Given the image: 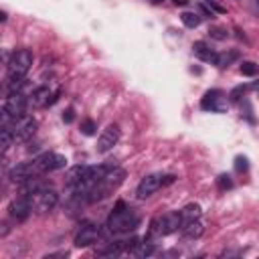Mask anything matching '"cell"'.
<instances>
[{"mask_svg": "<svg viewBox=\"0 0 259 259\" xmlns=\"http://www.w3.org/2000/svg\"><path fill=\"white\" fill-rule=\"evenodd\" d=\"M138 225H140V214L134 208L125 206L123 202H117L113 212L107 217V229H109V233H115V235L130 233Z\"/></svg>", "mask_w": 259, "mask_h": 259, "instance_id": "6da1fadb", "label": "cell"}, {"mask_svg": "<svg viewBox=\"0 0 259 259\" xmlns=\"http://www.w3.org/2000/svg\"><path fill=\"white\" fill-rule=\"evenodd\" d=\"M123 178H125V170H121V168H117V166H111V168L107 170V174L91 188V192H89V196H87V202H97V200L109 196V192L115 190V188L123 182Z\"/></svg>", "mask_w": 259, "mask_h": 259, "instance_id": "7a4b0ae2", "label": "cell"}, {"mask_svg": "<svg viewBox=\"0 0 259 259\" xmlns=\"http://www.w3.org/2000/svg\"><path fill=\"white\" fill-rule=\"evenodd\" d=\"M178 229H182V214H180V210L178 212L170 210V212H164L162 217H156L150 223V237H154V235H160V237L162 235H170V233H174Z\"/></svg>", "mask_w": 259, "mask_h": 259, "instance_id": "3957f363", "label": "cell"}, {"mask_svg": "<svg viewBox=\"0 0 259 259\" xmlns=\"http://www.w3.org/2000/svg\"><path fill=\"white\" fill-rule=\"evenodd\" d=\"M6 65H8V79H24V75L32 67V53L28 49H18L12 53Z\"/></svg>", "mask_w": 259, "mask_h": 259, "instance_id": "277c9868", "label": "cell"}, {"mask_svg": "<svg viewBox=\"0 0 259 259\" xmlns=\"http://www.w3.org/2000/svg\"><path fill=\"white\" fill-rule=\"evenodd\" d=\"M30 164H32L34 174L40 176V174H45V172H53V170L65 168V166H67V158L61 156V154H55V152H45V154H40L38 158L30 160Z\"/></svg>", "mask_w": 259, "mask_h": 259, "instance_id": "5b68a950", "label": "cell"}, {"mask_svg": "<svg viewBox=\"0 0 259 259\" xmlns=\"http://www.w3.org/2000/svg\"><path fill=\"white\" fill-rule=\"evenodd\" d=\"M30 200H32V210H36L38 214H45V212H51L57 202H59V194L53 190V188H47V186H40L38 190H34L30 194Z\"/></svg>", "mask_w": 259, "mask_h": 259, "instance_id": "8992f818", "label": "cell"}, {"mask_svg": "<svg viewBox=\"0 0 259 259\" xmlns=\"http://www.w3.org/2000/svg\"><path fill=\"white\" fill-rule=\"evenodd\" d=\"M200 107L206 109V111H214V113H225L229 103H227V95L221 91V89H210L204 93L202 101H200Z\"/></svg>", "mask_w": 259, "mask_h": 259, "instance_id": "52a82bcc", "label": "cell"}, {"mask_svg": "<svg viewBox=\"0 0 259 259\" xmlns=\"http://www.w3.org/2000/svg\"><path fill=\"white\" fill-rule=\"evenodd\" d=\"M26 105H28L26 95H24V93H20V91H12V93L6 97L2 111H6L12 119H18V117H22V115H24Z\"/></svg>", "mask_w": 259, "mask_h": 259, "instance_id": "ba28073f", "label": "cell"}, {"mask_svg": "<svg viewBox=\"0 0 259 259\" xmlns=\"http://www.w3.org/2000/svg\"><path fill=\"white\" fill-rule=\"evenodd\" d=\"M162 174H148V176H144L142 180H140V184H138V190H136V196L140 198V200H144V198H150L156 190H160V186H164L162 184Z\"/></svg>", "mask_w": 259, "mask_h": 259, "instance_id": "9c48e42d", "label": "cell"}, {"mask_svg": "<svg viewBox=\"0 0 259 259\" xmlns=\"http://www.w3.org/2000/svg\"><path fill=\"white\" fill-rule=\"evenodd\" d=\"M12 132H14V138H16L18 142H26V140L32 138V134L36 132V119L30 117V115H22V117L14 119Z\"/></svg>", "mask_w": 259, "mask_h": 259, "instance_id": "30bf717a", "label": "cell"}, {"mask_svg": "<svg viewBox=\"0 0 259 259\" xmlns=\"http://www.w3.org/2000/svg\"><path fill=\"white\" fill-rule=\"evenodd\" d=\"M10 217L14 219V221H24V219H28V214L32 212V200H30V194H20L16 200H12L10 202Z\"/></svg>", "mask_w": 259, "mask_h": 259, "instance_id": "8fae6325", "label": "cell"}, {"mask_svg": "<svg viewBox=\"0 0 259 259\" xmlns=\"http://www.w3.org/2000/svg\"><path fill=\"white\" fill-rule=\"evenodd\" d=\"M99 237H101L99 225H95V223H85V225L81 227V231L77 233V237H75V245H77V247H87V245L97 243Z\"/></svg>", "mask_w": 259, "mask_h": 259, "instance_id": "7c38bea8", "label": "cell"}, {"mask_svg": "<svg viewBox=\"0 0 259 259\" xmlns=\"http://www.w3.org/2000/svg\"><path fill=\"white\" fill-rule=\"evenodd\" d=\"M117 140H119V127L117 125H107L103 132H101V136L97 138V152H109L115 144H117Z\"/></svg>", "mask_w": 259, "mask_h": 259, "instance_id": "4fadbf2b", "label": "cell"}, {"mask_svg": "<svg viewBox=\"0 0 259 259\" xmlns=\"http://www.w3.org/2000/svg\"><path fill=\"white\" fill-rule=\"evenodd\" d=\"M55 99H57V93H51V89L42 85V87L32 89V93H30V97H28V103L34 105V107H45V105L53 103Z\"/></svg>", "mask_w": 259, "mask_h": 259, "instance_id": "5bb4252c", "label": "cell"}, {"mask_svg": "<svg viewBox=\"0 0 259 259\" xmlns=\"http://www.w3.org/2000/svg\"><path fill=\"white\" fill-rule=\"evenodd\" d=\"M192 51H194V55L200 59V61H204V63H217V57H219V53H214L204 40H196L194 45H192Z\"/></svg>", "mask_w": 259, "mask_h": 259, "instance_id": "9a60e30c", "label": "cell"}, {"mask_svg": "<svg viewBox=\"0 0 259 259\" xmlns=\"http://www.w3.org/2000/svg\"><path fill=\"white\" fill-rule=\"evenodd\" d=\"M202 223L198 221V219H194V221H188V223H182V235L186 237V239H196V237H200L202 235Z\"/></svg>", "mask_w": 259, "mask_h": 259, "instance_id": "2e32d148", "label": "cell"}, {"mask_svg": "<svg viewBox=\"0 0 259 259\" xmlns=\"http://www.w3.org/2000/svg\"><path fill=\"white\" fill-rule=\"evenodd\" d=\"M241 57V53L237 51V49H227L225 53H219V57H217V67H221V69H225V67H229V65H233L237 59Z\"/></svg>", "mask_w": 259, "mask_h": 259, "instance_id": "e0dca14e", "label": "cell"}, {"mask_svg": "<svg viewBox=\"0 0 259 259\" xmlns=\"http://www.w3.org/2000/svg\"><path fill=\"white\" fill-rule=\"evenodd\" d=\"M85 172H87V166H73L69 172H67V186L71 188V186H75V184H79L81 180H83V176H85Z\"/></svg>", "mask_w": 259, "mask_h": 259, "instance_id": "ac0fdd59", "label": "cell"}, {"mask_svg": "<svg viewBox=\"0 0 259 259\" xmlns=\"http://www.w3.org/2000/svg\"><path fill=\"white\" fill-rule=\"evenodd\" d=\"M200 206L196 204V202H190V204H186L182 210H180V214H182V223H188V221H194V219H200Z\"/></svg>", "mask_w": 259, "mask_h": 259, "instance_id": "d6986e66", "label": "cell"}, {"mask_svg": "<svg viewBox=\"0 0 259 259\" xmlns=\"http://www.w3.org/2000/svg\"><path fill=\"white\" fill-rule=\"evenodd\" d=\"M0 136H2V154H6V152H8V148L12 146V142H14L16 138H14V132H12V127H8V125H2V132H0Z\"/></svg>", "mask_w": 259, "mask_h": 259, "instance_id": "ffe728a7", "label": "cell"}, {"mask_svg": "<svg viewBox=\"0 0 259 259\" xmlns=\"http://www.w3.org/2000/svg\"><path fill=\"white\" fill-rule=\"evenodd\" d=\"M180 20H182V24L188 26V28H196V26L200 24V16H198L196 12H182V14H180Z\"/></svg>", "mask_w": 259, "mask_h": 259, "instance_id": "44dd1931", "label": "cell"}, {"mask_svg": "<svg viewBox=\"0 0 259 259\" xmlns=\"http://www.w3.org/2000/svg\"><path fill=\"white\" fill-rule=\"evenodd\" d=\"M239 69H241V73H243V75H247V77H255V75L259 73V65H257V63H253V61H243Z\"/></svg>", "mask_w": 259, "mask_h": 259, "instance_id": "7402d4cb", "label": "cell"}, {"mask_svg": "<svg viewBox=\"0 0 259 259\" xmlns=\"http://www.w3.org/2000/svg\"><path fill=\"white\" fill-rule=\"evenodd\" d=\"M208 34H210L212 38H217V40H225V38L229 36V32H227L225 28H221V26H212V28L208 30Z\"/></svg>", "mask_w": 259, "mask_h": 259, "instance_id": "603a6c76", "label": "cell"}, {"mask_svg": "<svg viewBox=\"0 0 259 259\" xmlns=\"http://www.w3.org/2000/svg\"><path fill=\"white\" fill-rule=\"evenodd\" d=\"M95 121L93 119H85L83 123H81V134H85V136H93L95 134Z\"/></svg>", "mask_w": 259, "mask_h": 259, "instance_id": "cb8c5ba5", "label": "cell"}, {"mask_svg": "<svg viewBox=\"0 0 259 259\" xmlns=\"http://www.w3.org/2000/svg\"><path fill=\"white\" fill-rule=\"evenodd\" d=\"M206 2V6L210 8V10H214V12H219V14H227V6H223L219 0H204Z\"/></svg>", "mask_w": 259, "mask_h": 259, "instance_id": "d4e9b609", "label": "cell"}, {"mask_svg": "<svg viewBox=\"0 0 259 259\" xmlns=\"http://www.w3.org/2000/svg\"><path fill=\"white\" fill-rule=\"evenodd\" d=\"M245 91H247V87H243V85H239V87H235V89L231 91V95H229V97H231L233 101H239V99H241V97L245 95Z\"/></svg>", "mask_w": 259, "mask_h": 259, "instance_id": "484cf974", "label": "cell"}, {"mask_svg": "<svg viewBox=\"0 0 259 259\" xmlns=\"http://www.w3.org/2000/svg\"><path fill=\"white\" fill-rule=\"evenodd\" d=\"M235 168H237L239 172L247 170V168H249V164H247V158H245V156H237V158H235Z\"/></svg>", "mask_w": 259, "mask_h": 259, "instance_id": "4316f807", "label": "cell"}, {"mask_svg": "<svg viewBox=\"0 0 259 259\" xmlns=\"http://www.w3.org/2000/svg\"><path fill=\"white\" fill-rule=\"evenodd\" d=\"M217 182H219V186H221L223 190H225V188H231V186H233V182H231V178H229L227 174H221Z\"/></svg>", "mask_w": 259, "mask_h": 259, "instance_id": "83f0119b", "label": "cell"}, {"mask_svg": "<svg viewBox=\"0 0 259 259\" xmlns=\"http://www.w3.org/2000/svg\"><path fill=\"white\" fill-rule=\"evenodd\" d=\"M73 117H75V113H73V109L69 107V109H67V111L63 113V119H65L67 123H71V121H73Z\"/></svg>", "mask_w": 259, "mask_h": 259, "instance_id": "f1b7e54d", "label": "cell"}, {"mask_svg": "<svg viewBox=\"0 0 259 259\" xmlns=\"http://www.w3.org/2000/svg\"><path fill=\"white\" fill-rule=\"evenodd\" d=\"M152 2H154V4H158V2H162V0H152Z\"/></svg>", "mask_w": 259, "mask_h": 259, "instance_id": "f546056e", "label": "cell"}]
</instances>
